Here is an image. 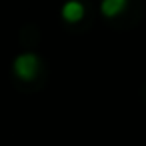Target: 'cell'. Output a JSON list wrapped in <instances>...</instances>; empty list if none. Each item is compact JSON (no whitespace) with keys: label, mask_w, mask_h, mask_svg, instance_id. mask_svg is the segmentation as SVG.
<instances>
[{"label":"cell","mask_w":146,"mask_h":146,"mask_svg":"<svg viewBox=\"0 0 146 146\" xmlns=\"http://www.w3.org/2000/svg\"><path fill=\"white\" fill-rule=\"evenodd\" d=\"M84 16V6L78 2V0H70L62 6V18L66 22H78Z\"/></svg>","instance_id":"7a4b0ae2"},{"label":"cell","mask_w":146,"mask_h":146,"mask_svg":"<svg viewBox=\"0 0 146 146\" xmlns=\"http://www.w3.org/2000/svg\"><path fill=\"white\" fill-rule=\"evenodd\" d=\"M14 72L22 80H32L38 72V58L34 54H20L14 62Z\"/></svg>","instance_id":"6da1fadb"},{"label":"cell","mask_w":146,"mask_h":146,"mask_svg":"<svg viewBox=\"0 0 146 146\" xmlns=\"http://www.w3.org/2000/svg\"><path fill=\"white\" fill-rule=\"evenodd\" d=\"M126 6V0H102V4H100V10L104 16H118Z\"/></svg>","instance_id":"3957f363"}]
</instances>
